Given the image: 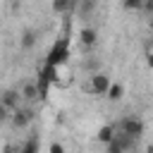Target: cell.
Listing matches in <instances>:
<instances>
[{"instance_id": "obj_13", "label": "cell", "mask_w": 153, "mask_h": 153, "mask_svg": "<svg viewBox=\"0 0 153 153\" xmlns=\"http://www.w3.org/2000/svg\"><path fill=\"white\" fill-rule=\"evenodd\" d=\"M19 153H38V136H31V139L19 148Z\"/></svg>"}, {"instance_id": "obj_18", "label": "cell", "mask_w": 153, "mask_h": 153, "mask_svg": "<svg viewBox=\"0 0 153 153\" xmlns=\"http://www.w3.org/2000/svg\"><path fill=\"white\" fill-rule=\"evenodd\" d=\"M50 153H65V146L57 143V141H53V143H50Z\"/></svg>"}, {"instance_id": "obj_22", "label": "cell", "mask_w": 153, "mask_h": 153, "mask_svg": "<svg viewBox=\"0 0 153 153\" xmlns=\"http://www.w3.org/2000/svg\"><path fill=\"white\" fill-rule=\"evenodd\" d=\"M148 26H151V31H153V19H151V22H148Z\"/></svg>"}, {"instance_id": "obj_9", "label": "cell", "mask_w": 153, "mask_h": 153, "mask_svg": "<svg viewBox=\"0 0 153 153\" xmlns=\"http://www.w3.org/2000/svg\"><path fill=\"white\" fill-rule=\"evenodd\" d=\"M22 98H26V100H36V98H41V93H38V84H24L22 86Z\"/></svg>"}, {"instance_id": "obj_1", "label": "cell", "mask_w": 153, "mask_h": 153, "mask_svg": "<svg viewBox=\"0 0 153 153\" xmlns=\"http://www.w3.org/2000/svg\"><path fill=\"white\" fill-rule=\"evenodd\" d=\"M67 57H69V41H67V38H57V41L53 43V48H50L48 57H45V65L60 67V65H65V62H67Z\"/></svg>"}, {"instance_id": "obj_8", "label": "cell", "mask_w": 153, "mask_h": 153, "mask_svg": "<svg viewBox=\"0 0 153 153\" xmlns=\"http://www.w3.org/2000/svg\"><path fill=\"white\" fill-rule=\"evenodd\" d=\"M38 81H45V84L57 81V67H53V65H43L41 72H38Z\"/></svg>"}, {"instance_id": "obj_14", "label": "cell", "mask_w": 153, "mask_h": 153, "mask_svg": "<svg viewBox=\"0 0 153 153\" xmlns=\"http://www.w3.org/2000/svg\"><path fill=\"white\" fill-rule=\"evenodd\" d=\"M96 10V2H91V0H81V2H76V12L79 14H91Z\"/></svg>"}, {"instance_id": "obj_2", "label": "cell", "mask_w": 153, "mask_h": 153, "mask_svg": "<svg viewBox=\"0 0 153 153\" xmlns=\"http://www.w3.org/2000/svg\"><path fill=\"white\" fill-rule=\"evenodd\" d=\"M117 131H122V134H127V136H131V139H141V134H143V122H141L139 117H124V120L117 124Z\"/></svg>"}, {"instance_id": "obj_16", "label": "cell", "mask_w": 153, "mask_h": 153, "mask_svg": "<svg viewBox=\"0 0 153 153\" xmlns=\"http://www.w3.org/2000/svg\"><path fill=\"white\" fill-rule=\"evenodd\" d=\"M124 10H143V0H124Z\"/></svg>"}, {"instance_id": "obj_21", "label": "cell", "mask_w": 153, "mask_h": 153, "mask_svg": "<svg viewBox=\"0 0 153 153\" xmlns=\"http://www.w3.org/2000/svg\"><path fill=\"white\" fill-rule=\"evenodd\" d=\"M146 153H153V146H148V148H146Z\"/></svg>"}, {"instance_id": "obj_3", "label": "cell", "mask_w": 153, "mask_h": 153, "mask_svg": "<svg viewBox=\"0 0 153 153\" xmlns=\"http://www.w3.org/2000/svg\"><path fill=\"white\" fill-rule=\"evenodd\" d=\"M110 86H112V81L108 79V74H103V72H93L91 74V93H96V96H108V91H110Z\"/></svg>"}, {"instance_id": "obj_12", "label": "cell", "mask_w": 153, "mask_h": 153, "mask_svg": "<svg viewBox=\"0 0 153 153\" xmlns=\"http://www.w3.org/2000/svg\"><path fill=\"white\" fill-rule=\"evenodd\" d=\"M69 10H76V5L69 2V0H55V2H53V12L65 14V12H69Z\"/></svg>"}, {"instance_id": "obj_5", "label": "cell", "mask_w": 153, "mask_h": 153, "mask_svg": "<svg viewBox=\"0 0 153 153\" xmlns=\"http://www.w3.org/2000/svg\"><path fill=\"white\" fill-rule=\"evenodd\" d=\"M31 120H33V110H29V108H19V110L12 112V124L19 127V129H24Z\"/></svg>"}, {"instance_id": "obj_7", "label": "cell", "mask_w": 153, "mask_h": 153, "mask_svg": "<svg viewBox=\"0 0 153 153\" xmlns=\"http://www.w3.org/2000/svg\"><path fill=\"white\" fill-rule=\"evenodd\" d=\"M115 134H117V127H115V124H103V127L96 131V139H98L100 143H105V146H108V143H112V141H115Z\"/></svg>"}, {"instance_id": "obj_4", "label": "cell", "mask_w": 153, "mask_h": 153, "mask_svg": "<svg viewBox=\"0 0 153 153\" xmlns=\"http://www.w3.org/2000/svg\"><path fill=\"white\" fill-rule=\"evenodd\" d=\"M19 100H22V91H14V88H7L2 91V98H0V105H5L7 110H19Z\"/></svg>"}, {"instance_id": "obj_20", "label": "cell", "mask_w": 153, "mask_h": 153, "mask_svg": "<svg viewBox=\"0 0 153 153\" xmlns=\"http://www.w3.org/2000/svg\"><path fill=\"white\" fill-rule=\"evenodd\" d=\"M5 153H12V146H5Z\"/></svg>"}, {"instance_id": "obj_11", "label": "cell", "mask_w": 153, "mask_h": 153, "mask_svg": "<svg viewBox=\"0 0 153 153\" xmlns=\"http://www.w3.org/2000/svg\"><path fill=\"white\" fill-rule=\"evenodd\" d=\"M36 36H38V33H36L33 29H26V31L22 33V48H24V50L33 48V43H36Z\"/></svg>"}, {"instance_id": "obj_19", "label": "cell", "mask_w": 153, "mask_h": 153, "mask_svg": "<svg viewBox=\"0 0 153 153\" xmlns=\"http://www.w3.org/2000/svg\"><path fill=\"white\" fill-rule=\"evenodd\" d=\"M148 67H153V50L148 53Z\"/></svg>"}, {"instance_id": "obj_6", "label": "cell", "mask_w": 153, "mask_h": 153, "mask_svg": "<svg viewBox=\"0 0 153 153\" xmlns=\"http://www.w3.org/2000/svg\"><path fill=\"white\" fill-rule=\"evenodd\" d=\"M79 41H81L84 48H93L96 41H98V31H96L93 26H84V29L79 31Z\"/></svg>"}, {"instance_id": "obj_15", "label": "cell", "mask_w": 153, "mask_h": 153, "mask_svg": "<svg viewBox=\"0 0 153 153\" xmlns=\"http://www.w3.org/2000/svg\"><path fill=\"white\" fill-rule=\"evenodd\" d=\"M122 96H124V86H122V84H112L110 91H108V98H110V100H120Z\"/></svg>"}, {"instance_id": "obj_10", "label": "cell", "mask_w": 153, "mask_h": 153, "mask_svg": "<svg viewBox=\"0 0 153 153\" xmlns=\"http://www.w3.org/2000/svg\"><path fill=\"white\" fill-rule=\"evenodd\" d=\"M115 141L122 146V151H131V148L136 146V141H139V139H131V136H127V134L117 131V134H115Z\"/></svg>"}, {"instance_id": "obj_17", "label": "cell", "mask_w": 153, "mask_h": 153, "mask_svg": "<svg viewBox=\"0 0 153 153\" xmlns=\"http://www.w3.org/2000/svg\"><path fill=\"white\" fill-rule=\"evenodd\" d=\"M105 153H124V151H122V146L117 141H112V143H108V151Z\"/></svg>"}]
</instances>
